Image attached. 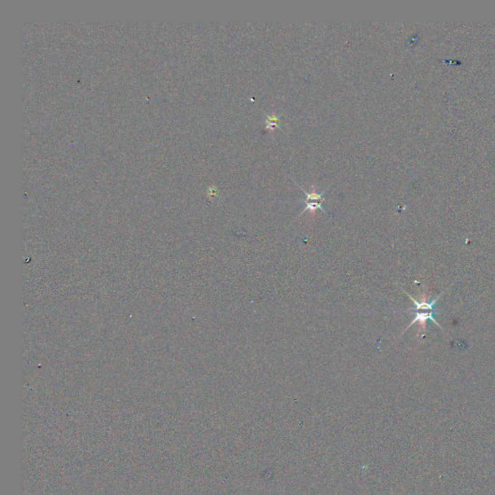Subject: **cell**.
Listing matches in <instances>:
<instances>
[{
    "label": "cell",
    "mask_w": 495,
    "mask_h": 495,
    "mask_svg": "<svg viewBox=\"0 0 495 495\" xmlns=\"http://www.w3.org/2000/svg\"><path fill=\"white\" fill-rule=\"evenodd\" d=\"M403 292L407 295L409 297V299L411 301L414 303L415 305V309L413 310H405V311H403V312H411V313H414L415 314V317L414 319L412 321V322L408 325L406 327V329L404 330L407 331L411 326H413L415 323H419L421 326H423V328H426V323H427V321H430L432 323H434L435 325H437L439 328L443 329L442 326L438 323V321H436V317H435V314H436V311H435V304L436 302L439 300V298L442 296V294L445 292H442L441 294H439V296L436 297L434 300L430 302H426L425 300L422 302H419L416 299H414L409 293L403 290ZM403 332V333H404Z\"/></svg>",
    "instance_id": "1"
},
{
    "label": "cell",
    "mask_w": 495,
    "mask_h": 495,
    "mask_svg": "<svg viewBox=\"0 0 495 495\" xmlns=\"http://www.w3.org/2000/svg\"><path fill=\"white\" fill-rule=\"evenodd\" d=\"M303 192L306 194V199L305 200H301L302 202L306 204L305 206V209L304 211L302 212V214L305 213L306 211H311V212H314L316 209H319V210H322L324 213H326L325 209L322 207V202L324 201V196H323V193L322 194H318L316 193L315 191V188L314 187H311V193H308L306 192L302 187H300Z\"/></svg>",
    "instance_id": "2"
},
{
    "label": "cell",
    "mask_w": 495,
    "mask_h": 495,
    "mask_svg": "<svg viewBox=\"0 0 495 495\" xmlns=\"http://www.w3.org/2000/svg\"><path fill=\"white\" fill-rule=\"evenodd\" d=\"M280 127V117L276 114L266 115V128L273 130Z\"/></svg>",
    "instance_id": "3"
}]
</instances>
